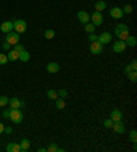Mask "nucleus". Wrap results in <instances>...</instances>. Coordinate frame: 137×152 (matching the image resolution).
Here are the masks:
<instances>
[{
	"label": "nucleus",
	"mask_w": 137,
	"mask_h": 152,
	"mask_svg": "<svg viewBox=\"0 0 137 152\" xmlns=\"http://www.w3.org/2000/svg\"><path fill=\"white\" fill-rule=\"evenodd\" d=\"M8 97L7 96H0V107H6L8 104Z\"/></svg>",
	"instance_id": "c85d7f7f"
},
{
	"label": "nucleus",
	"mask_w": 137,
	"mask_h": 152,
	"mask_svg": "<svg viewBox=\"0 0 137 152\" xmlns=\"http://www.w3.org/2000/svg\"><path fill=\"white\" fill-rule=\"evenodd\" d=\"M18 59L21 60V62H28V60L30 59V53H29L26 50L21 51V52H19V58H18Z\"/></svg>",
	"instance_id": "412c9836"
},
{
	"label": "nucleus",
	"mask_w": 137,
	"mask_h": 152,
	"mask_svg": "<svg viewBox=\"0 0 137 152\" xmlns=\"http://www.w3.org/2000/svg\"><path fill=\"white\" fill-rule=\"evenodd\" d=\"M1 133H4V125L0 122V134H1Z\"/></svg>",
	"instance_id": "a19ab883"
},
{
	"label": "nucleus",
	"mask_w": 137,
	"mask_h": 152,
	"mask_svg": "<svg viewBox=\"0 0 137 152\" xmlns=\"http://www.w3.org/2000/svg\"><path fill=\"white\" fill-rule=\"evenodd\" d=\"M8 59H7V55H4V53H0V66H4V64H7Z\"/></svg>",
	"instance_id": "2f4dec72"
},
{
	"label": "nucleus",
	"mask_w": 137,
	"mask_h": 152,
	"mask_svg": "<svg viewBox=\"0 0 137 152\" xmlns=\"http://www.w3.org/2000/svg\"><path fill=\"white\" fill-rule=\"evenodd\" d=\"M122 11H123V14H132V12H133V7H132L130 4H125Z\"/></svg>",
	"instance_id": "cd10ccee"
},
{
	"label": "nucleus",
	"mask_w": 137,
	"mask_h": 152,
	"mask_svg": "<svg viewBox=\"0 0 137 152\" xmlns=\"http://www.w3.org/2000/svg\"><path fill=\"white\" fill-rule=\"evenodd\" d=\"M130 141L133 142V144H136L137 142V132L134 130V129L130 132Z\"/></svg>",
	"instance_id": "7c9ffc66"
},
{
	"label": "nucleus",
	"mask_w": 137,
	"mask_h": 152,
	"mask_svg": "<svg viewBox=\"0 0 137 152\" xmlns=\"http://www.w3.org/2000/svg\"><path fill=\"white\" fill-rule=\"evenodd\" d=\"M4 133H7V134H11V133H12V127H11V126L4 127Z\"/></svg>",
	"instance_id": "c9c22d12"
},
{
	"label": "nucleus",
	"mask_w": 137,
	"mask_h": 152,
	"mask_svg": "<svg viewBox=\"0 0 137 152\" xmlns=\"http://www.w3.org/2000/svg\"><path fill=\"white\" fill-rule=\"evenodd\" d=\"M89 50H91V52L93 53V55H99V53H102V51H103V44L99 42L97 40H96V41H92Z\"/></svg>",
	"instance_id": "0eeeda50"
},
{
	"label": "nucleus",
	"mask_w": 137,
	"mask_h": 152,
	"mask_svg": "<svg viewBox=\"0 0 137 152\" xmlns=\"http://www.w3.org/2000/svg\"><path fill=\"white\" fill-rule=\"evenodd\" d=\"M8 106H10V108H21L23 106V102H21L18 97H11L8 100Z\"/></svg>",
	"instance_id": "9b49d317"
},
{
	"label": "nucleus",
	"mask_w": 137,
	"mask_h": 152,
	"mask_svg": "<svg viewBox=\"0 0 137 152\" xmlns=\"http://www.w3.org/2000/svg\"><path fill=\"white\" fill-rule=\"evenodd\" d=\"M6 151L7 152H21V147L17 142H10V144L6 147Z\"/></svg>",
	"instance_id": "dca6fc26"
},
{
	"label": "nucleus",
	"mask_w": 137,
	"mask_h": 152,
	"mask_svg": "<svg viewBox=\"0 0 137 152\" xmlns=\"http://www.w3.org/2000/svg\"><path fill=\"white\" fill-rule=\"evenodd\" d=\"M12 25H14V30L17 33H23L26 30V28H28L26 21H23V19H18V21L12 22Z\"/></svg>",
	"instance_id": "20e7f679"
},
{
	"label": "nucleus",
	"mask_w": 137,
	"mask_h": 152,
	"mask_svg": "<svg viewBox=\"0 0 137 152\" xmlns=\"http://www.w3.org/2000/svg\"><path fill=\"white\" fill-rule=\"evenodd\" d=\"M0 30L3 33H10V32H12L14 30V25H12V22H10V21H7V22H3L1 23V26H0Z\"/></svg>",
	"instance_id": "f8f14e48"
},
{
	"label": "nucleus",
	"mask_w": 137,
	"mask_h": 152,
	"mask_svg": "<svg viewBox=\"0 0 137 152\" xmlns=\"http://www.w3.org/2000/svg\"><path fill=\"white\" fill-rule=\"evenodd\" d=\"M122 113H121V110H118V108H115V110L111 111V114H110V118L114 121V122H118V121H122Z\"/></svg>",
	"instance_id": "2eb2a0df"
},
{
	"label": "nucleus",
	"mask_w": 137,
	"mask_h": 152,
	"mask_svg": "<svg viewBox=\"0 0 137 152\" xmlns=\"http://www.w3.org/2000/svg\"><path fill=\"white\" fill-rule=\"evenodd\" d=\"M111 40H113V34H111L110 32H103V33H100V34L97 36V41L102 42L103 45L111 42Z\"/></svg>",
	"instance_id": "39448f33"
},
{
	"label": "nucleus",
	"mask_w": 137,
	"mask_h": 152,
	"mask_svg": "<svg viewBox=\"0 0 137 152\" xmlns=\"http://www.w3.org/2000/svg\"><path fill=\"white\" fill-rule=\"evenodd\" d=\"M44 36H45V39H48V40L53 39V37H55V30H52V29H48V30H45Z\"/></svg>",
	"instance_id": "bb28decb"
},
{
	"label": "nucleus",
	"mask_w": 137,
	"mask_h": 152,
	"mask_svg": "<svg viewBox=\"0 0 137 152\" xmlns=\"http://www.w3.org/2000/svg\"><path fill=\"white\" fill-rule=\"evenodd\" d=\"M88 40L89 41H96V40H97V36L95 34V33H89V36H88Z\"/></svg>",
	"instance_id": "f704fd0d"
},
{
	"label": "nucleus",
	"mask_w": 137,
	"mask_h": 152,
	"mask_svg": "<svg viewBox=\"0 0 137 152\" xmlns=\"http://www.w3.org/2000/svg\"><path fill=\"white\" fill-rule=\"evenodd\" d=\"M10 118L14 124H21L22 121H23V114L19 108H10Z\"/></svg>",
	"instance_id": "f03ea898"
},
{
	"label": "nucleus",
	"mask_w": 137,
	"mask_h": 152,
	"mask_svg": "<svg viewBox=\"0 0 137 152\" xmlns=\"http://www.w3.org/2000/svg\"><path fill=\"white\" fill-rule=\"evenodd\" d=\"M95 28H96V26L93 25L92 22L85 23V32H86V33H93V32H95Z\"/></svg>",
	"instance_id": "393cba45"
},
{
	"label": "nucleus",
	"mask_w": 137,
	"mask_h": 152,
	"mask_svg": "<svg viewBox=\"0 0 137 152\" xmlns=\"http://www.w3.org/2000/svg\"><path fill=\"white\" fill-rule=\"evenodd\" d=\"M91 22L95 26H100V25H102V23H103V15H102V12L95 11V12L91 15Z\"/></svg>",
	"instance_id": "423d86ee"
},
{
	"label": "nucleus",
	"mask_w": 137,
	"mask_h": 152,
	"mask_svg": "<svg viewBox=\"0 0 137 152\" xmlns=\"http://www.w3.org/2000/svg\"><path fill=\"white\" fill-rule=\"evenodd\" d=\"M47 96H48L49 100H56L59 96H58V91H55V89H49L48 92H47Z\"/></svg>",
	"instance_id": "b1692460"
},
{
	"label": "nucleus",
	"mask_w": 137,
	"mask_h": 152,
	"mask_svg": "<svg viewBox=\"0 0 137 152\" xmlns=\"http://www.w3.org/2000/svg\"><path fill=\"white\" fill-rule=\"evenodd\" d=\"M67 95H69V92H67L66 89H63V88L58 91V96H59V97H62V99H66Z\"/></svg>",
	"instance_id": "c756f323"
},
{
	"label": "nucleus",
	"mask_w": 137,
	"mask_h": 152,
	"mask_svg": "<svg viewBox=\"0 0 137 152\" xmlns=\"http://www.w3.org/2000/svg\"><path fill=\"white\" fill-rule=\"evenodd\" d=\"M125 44H126V47H132V48H134V47L137 45V39L134 37V36H129V37L125 40Z\"/></svg>",
	"instance_id": "6ab92c4d"
},
{
	"label": "nucleus",
	"mask_w": 137,
	"mask_h": 152,
	"mask_svg": "<svg viewBox=\"0 0 137 152\" xmlns=\"http://www.w3.org/2000/svg\"><path fill=\"white\" fill-rule=\"evenodd\" d=\"M14 50L18 51V52H21V51L25 50V47L22 45V44H19V42H18V44H15V45H14Z\"/></svg>",
	"instance_id": "72a5a7b5"
},
{
	"label": "nucleus",
	"mask_w": 137,
	"mask_h": 152,
	"mask_svg": "<svg viewBox=\"0 0 137 152\" xmlns=\"http://www.w3.org/2000/svg\"><path fill=\"white\" fill-rule=\"evenodd\" d=\"M132 70H133V67H132V64H127L126 67H125V73H126V74L129 73V71H132Z\"/></svg>",
	"instance_id": "e433bc0d"
},
{
	"label": "nucleus",
	"mask_w": 137,
	"mask_h": 152,
	"mask_svg": "<svg viewBox=\"0 0 137 152\" xmlns=\"http://www.w3.org/2000/svg\"><path fill=\"white\" fill-rule=\"evenodd\" d=\"M130 64H132V67H133V70H137V60H136V59H134Z\"/></svg>",
	"instance_id": "58836bf2"
},
{
	"label": "nucleus",
	"mask_w": 137,
	"mask_h": 152,
	"mask_svg": "<svg viewBox=\"0 0 137 152\" xmlns=\"http://www.w3.org/2000/svg\"><path fill=\"white\" fill-rule=\"evenodd\" d=\"M113 124H114V121L111 119V118H108V119H105L104 122H103L104 127H107V129H110V127H113Z\"/></svg>",
	"instance_id": "473e14b6"
},
{
	"label": "nucleus",
	"mask_w": 137,
	"mask_h": 152,
	"mask_svg": "<svg viewBox=\"0 0 137 152\" xmlns=\"http://www.w3.org/2000/svg\"><path fill=\"white\" fill-rule=\"evenodd\" d=\"M77 17H78V21H80L82 25H85V23L91 22V15H89L86 11H78Z\"/></svg>",
	"instance_id": "1a4fd4ad"
},
{
	"label": "nucleus",
	"mask_w": 137,
	"mask_h": 152,
	"mask_svg": "<svg viewBox=\"0 0 137 152\" xmlns=\"http://www.w3.org/2000/svg\"><path fill=\"white\" fill-rule=\"evenodd\" d=\"M125 48H126V44H125V41H122V40H116V41L113 44V51L116 53L123 52Z\"/></svg>",
	"instance_id": "6e6552de"
},
{
	"label": "nucleus",
	"mask_w": 137,
	"mask_h": 152,
	"mask_svg": "<svg viewBox=\"0 0 137 152\" xmlns=\"http://www.w3.org/2000/svg\"><path fill=\"white\" fill-rule=\"evenodd\" d=\"M62 151H63V149L59 148V147L56 145V142H51L49 147L47 148V152H62Z\"/></svg>",
	"instance_id": "5701e85b"
},
{
	"label": "nucleus",
	"mask_w": 137,
	"mask_h": 152,
	"mask_svg": "<svg viewBox=\"0 0 137 152\" xmlns=\"http://www.w3.org/2000/svg\"><path fill=\"white\" fill-rule=\"evenodd\" d=\"M107 8V4H105L104 0H97L95 3V11H99V12H102Z\"/></svg>",
	"instance_id": "f3484780"
},
{
	"label": "nucleus",
	"mask_w": 137,
	"mask_h": 152,
	"mask_svg": "<svg viewBox=\"0 0 137 152\" xmlns=\"http://www.w3.org/2000/svg\"><path fill=\"white\" fill-rule=\"evenodd\" d=\"M110 15H111V18H114V19H121V18L123 17V11L121 7H113L110 10Z\"/></svg>",
	"instance_id": "9d476101"
},
{
	"label": "nucleus",
	"mask_w": 137,
	"mask_h": 152,
	"mask_svg": "<svg viewBox=\"0 0 137 152\" xmlns=\"http://www.w3.org/2000/svg\"><path fill=\"white\" fill-rule=\"evenodd\" d=\"M39 152H47V148H39Z\"/></svg>",
	"instance_id": "79ce46f5"
},
{
	"label": "nucleus",
	"mask_w": 137,
	"mask_h": 152,
	"mask_svg": "<svg viewBox=\"0 0 137 152\" xmlns=\"http://www.w3.org/2000/svg\"><path fill=\"white\" fill-rule=\"evenodd\" d=\"M55 102H56V103H55V106H56L58 110H64V108H66V102H64V99L58 97Z\"/></svg>",
	"instance_id": "4be33fe9"
},
{
	"label": "nucleus",
	"mask_w": 137,
	"mask_h": 152,
	"mask_svg": "<svg viewBox=\"0 0 137 152\" xmlns=\"http://www.w3.org/2000/svg\"><path fill=\"white\" fill-rule=\"evenodd\" d=\"M3 50H6V51H8V50H10V44H8L7 41H6V42H4V44H3Z\"/></svg>",
	"instance_id": "ea45409f"
},
{
	"label": "nucleus",
	"mask_w": 137,
	"mask_h": 152,
	"mask_svg": "<svg viewBox=\"0 0 137 152\" xmlns=\"http://www.w3.org/2000/svg\"><path fill=\"white\" fill-rule=\"evenodd\" d=\"M19 147H21V152H26L29 148H30V141L28 138H23L19 141Z\"/></svg>",
	"instance_id": "a211bd4d"
},
{
	"label": "nucleus",
	"mask_w": 137,
	"mask_h": 152,
	"mask_svg": "<svg viewBox=\"0 0 137 152\" xmlns=\"http://www.w3.org/2000/svg\"><path fill=\"white\" fill-rule=\"evenodd\" d=\"M3 117L4 118H8V117H10V110H4L3 111Z\"/></svg>",
	"instance_id": "4c0bfd02"
},
{
	"label": "nucleus",
	"mask_w": 137,
	"mask_h": 152,
	"mask_svg": "<svg viewBox=\"0 0 137 152\" xmlns=\"http://www.w3.org/2000/svg\"><path fill=\"white\" fill-rule=\"evenodd\" d=\"M127 78H129L130 81L132 82H136L137 81V73H136V70H132V71H129V73H127Z\"/></svg>",
	"instance_id": "a878e982"
},
{
	"label": "nucleus",
	"mask_w": 137,
	"mask_h": 152,
	"mask_svg": "<svg viewBox=\"0 0 137 152\" xmlns=\"http://www.w3.org/2000/svg\"><path fill=\"white\" fill-rule=\"evenodd\" d=\"M18 58H19V52H18V51H15V50L10 51V52H8V55H7V59L10 60V62L18 60Z\"/></svg>",
	"instance_id": "aec40b11"
},
{
	"label": "nucleus",
	"mask_w": 137,
	"mask_h": 152,
	"mask_svg": "<svg viewBox=\"0 0 137 152\" xmlns=\"http://www.w3.org/2000/svg\"><path fill=\"white\" fill-rule=\"evenodd\" d=\"M113 129H114V132H115V133H118V134L125 133V125L122 124V121L114 122V124H113Z\"/></svg>",
	"instance_id": "ddd939ff"
},
{
	"label": "nucleus",
	"mask_w": 137,
	"mask_h": 152,
	"mask_svg": "<svg viewBox=\"0 0 137 152\" xmlns=\"http://www.w3.org/2000/svg\"><path fill=\"white\" fill-rule=\"evenodd\" d=\"M115 36L118 37V40H122V41H125V40L129 37V26L125 25V23H118V25L115 26Z\"/></svg>",
	"instance_id": "f257e3e1"
},
{
	"label": "nucleus",
	"mask_w": 137,
	"mask_h": 152,
	"mask_svg": "<svg viewBox=\"0 0 137 152\" xmlns=\"http://www.w3.org/2000/svg\"><path fill=\"white\" fill-rule=\"evenodd\" d=\"M60 69L59 63H56V62H49L48 64H47V71L48 73H51V74H53V73H58Z\"/></svg>",
	"instance_id": "4468645a"
},
{
	"label": "nucleus",
	"mask_w": 137,
	"mask_h": 152,
	"mask_svg": "<svg viewBox=\"0 0 137 152\" xmlns=\"http://www.w3.org/2000/svg\"><path fill=\"white\" fill-rule=\"evenodd\" d=\"M6 41H7L10 45H15V44H18V42H19V33H17V32L7 33V36H6Z\"/></svg>",
	"instance_id": "7ed1b4c3"
}]
</instances>
